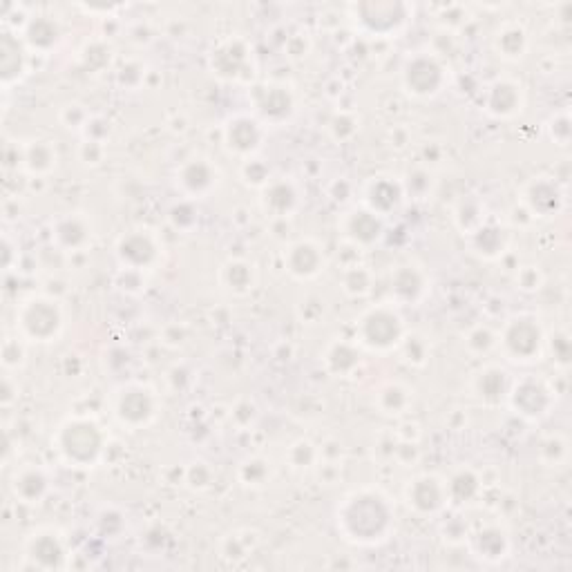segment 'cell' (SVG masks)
<instances>
[{"label": "cell", "instance_id": "cell-1", "mask_svg": "<svg viewBox=\"0 0 572 572\" xmlns=\"http://www.w3.org/2000/svg\"><path fill=\"white\" fill-rule=\"evenodd\" d=\"M396 526L392 499L378 488H358L349 492L336 508V528L342 539L354 546H380Z\"/></svg>", "mask_w": 572, "mask_h": 572}, {"label": "cell", "instance_id": "cell-2", "mask_svg": "<svg viewBox=\"0 0 572 572\" xmlns=\"http://www.w3.org/2000/svg\"><path fill=\"white\" fill-rule=\"evenodd\" d=\"M54 447L70 467H94L106 450V432L88 416H70L54 434Z\"/></svg>", "mask_w": 572, "mask_h": 572}, {"label": "cell", "instance_id": "cell-3", "mask_svg": "<svg viewBox=\"0 0 572 572\" xmlns=\"http://www.w3.org/2000/svg\"><path fill=\"white\" fill-rule=\"evenodd\" d=\"M548 333L535 313H514L497 333V349L514 365H535L546 356Z\"/></svg>", "mask_w": 572, "mask_h": 572}, {"label": "cell", "instance_id": "cell-4", "mask_svg": "<svg viewBox=\"0 0 572 572\" xmlns=\"http://www.w3.org/2000/svg\"><path fill=\"white\" fill-rule=\"evenodd\" d=\"M405 320L394 304H374L356 322V342L374 354H389L403 345Z\"/></svg>", "mask_w": 572, "mask_h": 572}, {"label": "cell", "instance_id": "cell-5", "mask_svg": "<svg viewBox=\"0 0 572 572\" xmlns=\"http://www.w3.org/2000/svg\"><path fill=\"white\" fill-rule=\"evenodd\" d=\"M65 324L63 307L50 295H32L16 311V329L23 340L47 345L61 336Z\"/></svg>", "mask_w": 572, "mask_h": 572}, {"label": "cell", "instance_id": "cell-6", "mask_svg": "<svg viewBox=\"0 0 572 572\" xmlns=\"http://www.w3.org/2000/svg\"><path fill=\"white\" fill-rule=\"evenodd\" d=\"M110 412L121 427L143 429L159 414V396L150 385L130 380L112 392Z\"/></svg>", "mask_w": 572, "mask_h": 572}, {"label": "cell", "instance_id": "cell-7", "mask_svg": "<svg viewBox=\"0 0 572 572\" xmlns=\"http://www.w3.org/2000/svg\"><path fill=\"white\" fill-rule=\"evenodd\" d=\"M555 387L546 378L528 374L521 378H512V387L508 392V407L514 414L526 418L530 423H539L555 407Z\"/></svg>", "mask_w": 572, "mask_h": 572}, {"label": "cell", "instance_id": "cell-8", "mask_svg": "<svg viewBox=\"0 0 572 572\" xmlns=\"http://www.w3.org/2000/svg\"><path fill=\"white\" fill-rule=\"evenodd\" d=\"M351 14H354L362 32L371 36H389L403 30L412 9L405 3H394V0H389V3L367 0V3L351 5Z\"/></svg>", "mask_w": 572, "mask_h": 572}, {"label": "cell", "instance_id": "cell-9", "mask_svg": "<svg viewBox=\"0 0 572 572\" xmlns=\"http://www.w3.org/2000/svg\"><path fill=\"white\" fill-rule=\"evenodd\" d=\"M447 81L443 61L432 52L412 56L403 68V88L416 99L436 97Z\"/></svg>", "mask_w": 572, "mask_h": 572}, {"label": "cell", "instance_id": "cell-10", "mask_svg": "<svg viewBox=\"0 0 572 572\" xmlns=\"http://www.w3.org/2000/svg\"><path fill=\"white\" fill-rule=\"evenodd\" d=\"M403 499L409 510H414L421 517H434V514L443 512L450 505V497H447V481L443 476L434 472L416 474L414 479L405 483Z\"/></svg>", "mask_w": 572, "mask_h": 572}, {"label": "cell", "instance_id": "cell-11", "mask_svg": "<svg viewBox=\"0 0 572 572\" xmlns=\"http://www.w3.org/2000/svg\"><path fill=\"white\" fill-rule=\"evenodd\" d=\"M114 253H117L121 269L143 273L159 262L161 246L157 235L150 233L148 228H135V231H128L119 237Z\"/></svg>", "mask_w": 572, "mask_h": 572}, {"label": "cell", "instance_id": "cell-12", "mask_svg": "<svg viewBox=\"0 0 572 572\" xmlns=\"http://www.w3.org/2000/svg\"><path fill=\"white\" fill-rule=\"evenodd\" d=\"M523 208L530 217H557L566 206V190L561 188L559 181L550 175L532 177L521 193Z\"/></svg>", "mask_w": 572, "mask_h": 572}, {"label": "cell", "instance_id": "cell-13", "mask_svg": "<svg viewBox=\"0 0 572 572\" xmlns=\"http://www.w3.org/2000/svg\"><path fill=\"white\" fill-rule=\"evenodd\" d=\"M251 101L255 117L262 123H271V126L289 121L295 112V94L286 83L255 85L251 90Z\"/></svg>", "mask_w": 572, "mask_h": 572}, {"label": "cell", "instance_id": "cell-14", "mask_svg": "<svg viewBox=\"0 0 572 572\" xmlns=\"http://www.w3.org/2000/svg\"><path fill=\"white\" fill-rule=\"evenodd\" d=\"M219 179H222V175H219V168L206 157L186 159L175 173L177 190L186 199H193V202L195 199L211 195L213 190L219 186Z\"/></svg>", "mask_w": 572, "mask_h": 572}, {"label": "cell", "instance_id": "cell-15", "mask_svg": "<svg viewBox=\"0 0 572 572\" xmlns=\"http://www.w3.org/2000/svg\"><path fill=\"white\" fill-rule=\"evenodd\" d=\"M68 548L59 530L41 528L25 539V559L30 568L56 570L65 566Z\"/></svg>", "mask_w": 572, "mask_h": 572}, {"label": "cell", "instance_id": "cell-16", "mask_svg": "<svg viewBox=\"0 0 572 572\" xmlns=\"http://www.w3.org/2000/svg\"><path fill=\"white\" fill-rule=\"evenodd\" d=\"M264 143V123L253 114H235L224 126V146L244 161L255 157Z\"/></svg>", "mask_w": 572, "mask_h": 572}, {"label": "cell", "instance_id": "cell-17", "mask_svg": "<svg viewBox=\"0 0 572 572\" xmlns=\"http://www.w3.org/2000/svg\"><path fill=\"white\" fill-rule=\"evenodd\" d=\"M253 50L244 38H226L211 54V68L224 81H242L249 76Z\"/></svg>", "mask_w": 572, "mask_h": 572}, {"label": "cell", "instance_id": "cell-18", "mask_svg": "<svg viewBox=\"0 0 572 572\" xmlns=\"http://www.w3.org/2000/svg\"><path fill=\"white\" fill-rule=\"evenodd\" d=\"M327 266V257H324V249L311 237L304 240H295L293 244L286 246L284 251V269L291 278L300 282H309L324 271Z\"/></svg>", "mask_w": 572, "mask_h": 572}, {"label": "cell", "instance_id": "cell-19", "mask_svg": "<svg viewBox=\"0 0 572 572\" xmlns=\"http://www.w3.org/2000/svg\"><path fill=\"white\" fill-rule=\"evenodd\" d=\"M526 106V90L517 79H497L485 88L483 108L494 119H512Z\"/></svg>", "mask_w": 572, "mask_h": 572}, {"label": "cell", "instance_id": "cell-20", "mask_svg": "<svg viewBox=\"0 0 572 572\" xmlns=\"http://www.w3.org/2000/svg\"><path fill=\"white\" fill-rule=\"evenodd\" d=\"M385 233V222L383 217L376 215L374 211H369L367 206H356L342 217V235L345 240L356 246V249H369L376 242H380V237Z\"/></svg>", "mask_w": 572, "mask_h": 572}, {"label": "cell", "instance_id": "cell-21", "mask_svg": "<svg viewBox=\"0 0 572 572\" xmlns=\"http://www.w3.org/2000/svg\"><path fill=\"white\" fill-rule=\"evenodd\" d=\"M512 387L510 371L497 365V362H488L472 378V394L479 398V403L485 407H499L508 400V392Z\"/></svg>", "mask_w": 572, "mask_h": 572}, {"label": "cell", "instance_id": "cell-22", "mask_svg": "<svg viewBox=\"0 0 572 572\" xmlns=\"http://www.w3.org/2000/svg\"><path fill=\"white\" fill-rule=\"evenodd\" d=\"M467 541H470L472 555L488 561V564H497V561L508 557L512 546L510 532L501 523H485L472 537H467Z\"/></svg>", "mask_w": 572, "mask_h": 572}, {"label": "cell", "instance_id": "cell-23", "mask_svg": "<svg viewBox=\"0 0 572 572\" xmlns=\"http://www.w3.org/2000/svg\"><path fill=\"white\" fill-rule=\"evenodd\" d=\"M492 47L499 59L508 63H519L530 52V32L519 21H505L497 27L492 36Z\"/></svg>", "mask_w": 572, "mask_h": 572}, {"label": "cell", "instance_id": "cell-24", "mask_svg": "<svg viewBox=\"0 0 572 572\" xmlns=\"http://www.w3.org/2000/svg\"><path fill=\"white\" fill-rule=\"evenodd\" d=\"M365 206L369 211H374L376 215L385 217L392 211H396L398 204L403 202V184L400 179L389 177V175H378L371 177L365 184Z\"/></svg>", "mask_w": 572, "mask_h": 572}, {"label": "cell", "instance_id": "cell-25", "mask_svg": "<svg viewBox=\"0 0 572 572\" xmlns=\"http://www.w3.org/2000/svg\"><path fill=\"white\" fill-rule=\"evenodd\" d=\"M260 202H262V208H264L266 215L286 219L300 204L298 186H295L293 181L286 179V177L271 179L269 184L262 188Z\"/></svg>", "mask_w": 572, "mask_h": 572}, {"label": "cell", "instance_id": "cell-26", "mask_svg": "<svg viewBox=\"0 0 572 572\" xmlns=\"http://www.w3.org/2000/svg\"><path fill=\"white\" fill-rule=\"evenodd\" d=\"M429 291L427 273L416 264H403L392 273V295L400 304H418Z\"/></svg>", "mask_w": 572, "mask_h": 572}, {"label": "cell", "instance_id": "cell-27", "mask_svg": "<svg viewBox=\"0 0 572 572\" xmlns=\"http://www.w3.org/2000/svg\"><path fill=\"white\" fill-rule=\"evenodd\" d=\"M52 235L63 249L81 251L92 242V222L83 213H68L56 219Z\"/></svg>", "mask_w": 572, "mask_h": 572}, {"label": "cell", "instance_id": "cell-28", "mask_svg": "<svg viewBox=\"0 0 572 572\" xmlns=\"http://www.w3.org/2000/svg\"><path fill=\"white\" fill-rule=\"evenodd\" d=\"M47 490H50V476L43 467L27 463L18 467L12 479V492L21 503H41L45 499Z\"/></svg>", "mask_w": 572, "mask_h": 572}, {"label": "cell", "instance_id": "cell-29", "mask_svg": "<svg viewBox=\"0 0 572 572\" xmlns=\"http://www.w3.org/2000/svg\"><path fill=\"white\" fill-rule=\"evenodd\" d=\"M219 284L233 295H249L257 284L255 264L244 257H231L219 269Z\"/></svg>", "mask_w": 572, "mask_h": 572}, {"label": "cell", "instance_id": "cell-30", "mask_svg": "<svg viewBox=\"0 0 572 572\" xmlns=\"http://www.w3.org/2000/svg\"><path fill=\"white\" fill-rule=\"evenodd\" d=\"M467 242H470L474 255L483 257V260H497V257L503 255L505 246H508V237H505L501 226L485 222L467 235Z\"/></svg>", "mask_w": 572, "mask_h": 572}, {"label": "cell", "instance_id": "cell-31", "mask_svg": "<svg viewBox=\"0 0 572 572\" xmlns=\"http://www.w3.org/2000/svg\"><path fill=\"white\" fill-rule=\"evenodd\" d=\"M324 365L333 376H351L360 365V351L358 345H351L347 340H338L329 345L324 351Z\"/></svg>", "mask_w": 572, "mask_h": 572}, {"label": "cell", "instance_id": "cell-32", "mask_svg": "<svg viewBox=\"0 0 572 572\" xmlns=\"http://www.w3.org/2000/svg\"><path fill=\"white\" fill-rule=\"evenodd\" d=\"M414 394L407 385L400 383V380H389L376 392V405L380 409V414L385 416H398L405 414L409 405H412Z\"/></svg>", "mask_w": 572, "mask_h": 572}, {"label": "cell", "instance_id": "cell-33", "mask_svg": "<svg viewBox=\"0 0 572 572\" xmlns=\"http://www.w3.org/2000/svg\"><path fill=\"white\" fill-rule=\"evenodd\" d=\"M25 43L38 52H47L59 43L61 27L50 16H36L32 21H27L25 27Z\"/></svg>", "mask_w": 572, "mask_h": 572}, {"label": "cell", "instance_id": "cell-34", "mask_svg": "<svg viewBox=\"0 0 572 572\" xmlns=\"http://www.w3.org/2000/svg\"><path fill=\"white\" fill-rule=\"evenodd\" d=\"M23 161L21 164L27 168V173L32 175H50L56 168V148L52 146V141H32L27 143L25 148H21Z\"/></svg>", "mask_w": 572, "mask_h": 572}, {"label": "cell", "instance_id": "cell-35", "mask_svg": "<svg viewBox=\"0 0 572 572\" xmlns=\"http://www.w3.org/2000/svg\"><path fill=\"white\" fill-rule=\"evenodd\" d=\"M0 70H3L5 85L21 79L25 72V50L12 34H3L0 41Z\"/></svg>", "mask_w": 572, "mask_h": 572}, {"label": "cell", "instance_id": "cell-36", "mask_svg": "<svg viewBox=\"0 0 572 572\" xmlns=\"http://www.w3.org/2000/svg\"><path fill=\"white\" fill-rule=\"evenodd\" d=\"M447 481V497H450V503L456 505H463V503H470L476 494L481 492V479L479 474L470 467H463V470L454 472L450 479Z\"/></svg>", "mask_w": 572, "mask_h": 572}, {"label": "cell", "instance_id": "cell-37", "mask_svg": "<svg viewBox=\"0 0 572 572\" xmlns=\"http://www.w3.org/2000/svg\"><path fill=\"white\" fill-rule=\"evenodd\" d=\"M570 443H568V436L555 432V434H548L543 438L541 445H539V459L550 465V467H559V465H566L568 463V456H570Z\"/></svg>", "mask_w": 572, "mask_h": 572}, {"label": "cell", "instance_id": "cell-38", "mask_svg": "<svg viewBox=\"0 0 572 572\" xmlns=\"http://www.w3.org/2000/svg\"><path fill=\"white\" fill-rule=\"evenodd\" d=\"M371 286H374V275L365 266H347V271L342 273V289L351 298H365L371 293Z\"/></svg>", "mask_w": 572, "mask_h": 572}, {"label": "cell", "instance_id": "cell-39", "mask_svg": "<svg viewBox=\"0 0 572 572\" xmlns=\"http://www.w3.org/2000/svg\"><path fill=\"white\" fill-rule=\"evenodd\" d=\"M456 226L461 228L463 235H470L476 228L485 224V208L476 199H463L454 213Z\"/></svg>", "mask_w": 572, "mask_h": 572}, {"label": "cell", "instance_id": "cell-40", "mask_svg": "<svg viewBox=\"0 0 572 572\" xmlns=\"http://www.w3.org/2000/svg\"><path fill=\"white\" fill-rule=\"evenodd\" d=\"M400 184H403V193L407 197L425 199L429 193H432L434 177H432V173H429L427 168L416 166V168L409 170V173L405 175V179H400Z\"/></svg>", "mask_w": 572, "mask_h": 572}, {"label": "cell", "instance_id": "cell-41", "mask_svg": "<svg viewBox=\"0 0 572 572\" xmlns=\"http://www.w3.org/2000/svg\"><path fill=\"white\" fill-rule=\"evenodd\" d=\"M271 463L260 459V456H251L240 465V481L249 488H262L271 479Z\"/></svg>", "mask_w": 572, "mask_h": 572}, {"label": "cell", "instance_id": "cell-42", "mask_svg": "<svg viewBox=\"0 0 572 572\" xmlns=\"http://www.w3.org/2000/svg\"><path fill=\"white\" fill-rule=\"evenodd\" d=\"M320 459V450L307 438H300L289 447V463L293 470H309L318 463Z\"/></svg>", "mask_w": 572, "mask_h": 572}, {"label": "cell", "instance_id": "cell-43", "mask_svg": "<svg viewBox=\"0 0 572 572\" xmlns=\"http://www.w3.org/2000/svg\"><path fill=\"white\" fill-rule=\"evenodd\" d=\"M465 345L472 351V354L485 356V354H490L492 349H497V333H494L490 327H485V324H479V327H474L470 333H467Z\"/></svg>", "mask_w": 572, "mask_h": 572}, {"label": "cell", "instance_id": "cell-44", "mask_svg": "<svg viewBox=\"0 0 572 572\" xmlns=\"http://www.w3.org/2000/svg\"><path fill=\"white\" fill-rule=\"evenodd\" d=\"M572 123H570V110H559L555 112L550 117V121L546 123V130H548V135L550 139L557 143V146L561 148H566L568 143H570V137H572Z\"/></svg>", "mask_w": 572, "mask_h": 572}, {"label": "cell", "instance_id": "cell-45", "mask_svg": "<svg viewBox=\"0 0 572 572\" xmlns=\"http://www.w3.org/2000/svg\"><path fill=\"white\" fill-rule=\"evenodd\" d=\"M240 175H242V179H244V184H246V186H253V188H264V186L271 181L269 166H266L264 161L255 159V157L244 161Z\"/></svg>", "mask_w": 572, "mask_h": 572}, {"label": "cell", "instance_id": "cell-46", "mask_svg": "<svg viewBox=\"0 0 572 572\" xmlns=\"http://www.w3.org/2000/svg\"><path fill=\"white\" fill-rule=\"evenodd\" d=\"M199 213L193 204V199H181L179 204H175L170 208V222H173L175 228H181V231H188L197 224Z\"/></svg>", "mask_w": 572, "mask_h": 572}, {"label": "cell", "instance_id": "cell-47", "mask_svg": "<svg viewBox=\"0 0 572 572\" xmlns=\"http://www.w3.org/2000/svg\"><path fill=\"white\" fill-rule=\"evenodd\" d=\"M546 349L552 351V356H555V362L559 367L566 369L570 365L572 347H570V336L566 331L552 333V336L546 340Z\"/></svg>", "mask_w": 572, "mask_h": 572}, {"label": "cell", "instance_id": "cell-48", "mask_svg": "<svg viewBox=\"0 0 572 572\" xmlns=\"http://www.w3.org/2000/svg\"><path fill=\"white\" fill-rule=\"evenodd\" d=\"M329 132H331V137L336 139V141H349L358 132V121H356L354 114L340 112V114H336V117L331 119Z\"/></svg>", "mask_w": 572, "mask_h": 572}, {"label": "cell", "instance_id": "cell-49", "mask_svg": "<svg viewBox=\"0 0 572 572\" xmlns=\"http://www.w3.org/2000/svg\"><path fill=\"white\" fill-rule=\"evenodd\" d=\"M517 289L523 293H537L541 286H543V271L535 264H528V266H521L517 271Z\"/></svg>", "mask_w": 572, "mask_h": 572}, {"label": "cell", "instance_id": "cell-50", "mask_svg": "<svg viewBox=\"0 0 572 572\" xmlns=\"http://www.w3.org/2000/svg\"><path fill=\"white\" fill-rule=\"evenodd\" d=\"M226 543H228V548L224 546V557H228V559H242V557L249 555V550L253 548L240 535H231L226 539Z\"/></svg>", "mask_w": 572, "mask_h": 572}, {"label": "cell", "instance_id": "cell-51", "mask_svg": "<svg viewBox=\"0 0 572 572\" xmlns=\"http://www.w3.org/2000/svg\"><path fill=\"white\" fill-rule=\"evenodd\" d=\"M197 465H199V474H197V467L193 465V467H190V470H188L186 479H188L190 485H195V481H199L197 488L202 490V488H206L208 483H211V470H208L206 463H197Z\"/></svg>", "mask_w": 572, "mask_h": 572}]
</instances>
